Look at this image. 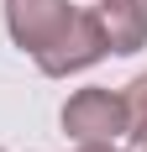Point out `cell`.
<instances>
[{
    "mask_svg": "<svg viewBox=\"0 0 147 152\" xmlns=\"http://www.w3.org/2000/svg\"><path fill=\"white\" fill-rule=\"evenodd\" d=\"M63 137L79 142V147H100V142H121L132 131V115H126V100L121 89H100V84H89V89H74L63 100Z\"/></svg>",
    "mask_w": 147,
    "mask_h": 152,
    "instance_id": "1",
    "label": "cell"
},
{
    "mask_svg": "<svg viewBox=\"0 0 147 152\" xmlns=\"http://www.w3.org/2000/svg\"><path fill=\"white\" fill-rule=\"evenodd\" d=\"M105 53H110V47H105V26H100V16H95V11H74L68 26H63L58 37L37 53V68H42L47 79H68V74L95 68Z\"/></svg>",
    "mask_w": 147,
    "mask_h": 152,
    "instance_id": "2",
    "label": "cell"
},
{
    "mask_svg": "<svg viewBox=\"0 0 147 152\" xmlns=\"http://www.w3.org/2000/svg\"><path fill=\"white\" fill-rule=\"evenodd\" d=\"M74 16V0H5V26H11V42L21 53H42Z\"/></svg>",
    "mask_w": 147,
    "mask_h": 152,
    "instance_id": "3",
    "label": "cell"
},
{
    "mask_svg": "<svg viewBox=\"0 0 147 152\" xmlns=\"http://www.w3.org/2000/svg\"><path fill=\"white\" fill-rule=\"evenodd\" d=\"M95 16H100L105 47L116 58H132V53L147 47V0H100Z\"/></svg>",
    "mask_w": 147,
    "mask_h": 152,
    "instance_id": "4",
    "label": "cell"
},
{
    "mask_svg": "<svg viewBox=\"0 0 147 152\" xmlns=\"http://www.w3.org/2000/svg\"><path fill=\"white\" fill-rule=\"evenodd\" d=\"M121 100H126V115H132V126L147 121V74H137L126 89H121Z\"/></svg>",
    "mask_w": 147,
    "mask_h": 152,
    "instance_id": "5",
    "label": "cell"
},
{
    "mask_svg": "<svg viewBox=\"0 0 147 152\" xmlns=\"http://www.w3.org/2000/svg\"><path fill=\"white\" fill-rule=\"evenodd\" d=\"M126 137H132V152H147V121H142V126H132Z\"/></svg>",
    "mask_w": 147,
    "mask_h": 152,
    "instance_id": "6",
    "label": "cell"
},
{
    "mask_svg": "<svg viewBox=\"0 0 147 152\" xmlns=\"http://www.w3.org/2000/svg\"><path fill=\"white\" fill-rule=\"evenodd\" d=\"M79 152H121L116 142H100V147H79Z\"/></svg>",
    "mask_w": 147,
    "mask_h": 152,
    "instance_id": "7",
    "label": "cell"
},
{
    "mask_svg": "<svg viewBox=\"0 0 147 152\" xmlns=\"http://www.w3.org/2000/svg\"><path fill=\"white\" fill-rule=\"evenodd\" d=\"M0 152H5V147H0Z\"/></svg>",
    "mask_w": 147,
    "mask_h": 152,
    "instance_id": "8",
    "label": "cell"
}]
</instances>
